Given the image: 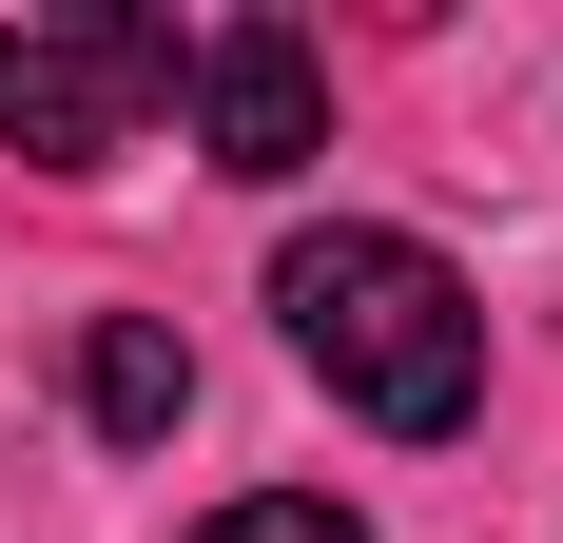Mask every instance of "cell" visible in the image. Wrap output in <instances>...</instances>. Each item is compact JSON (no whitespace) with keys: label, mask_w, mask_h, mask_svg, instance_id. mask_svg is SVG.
<instances>
[{"label":"cell","mask_w":563,"mask_h":543,"mask_svg":"<svg viewBox=\"0 0 563 543\" xmlns=\"http://www.w3.org/2000/svg\"><path fill=\"white\" fill-rule=\"evenodd\" d=\"M175 20H136V0H58V20H0V136L40 175H98V156H136V117L175 98Z\"/></svg>","instance_id":"7a4b0ae2"},{"label":"cell","mask_w":563,"mask_h":543,"mask_svg":"<svg viewBox=\"0 0 563 543\" xmlns=\"http://www.w3.org/2000/svg\"><path fill=\"white\" fill-rule=\"evenodd\" d=\"M175 78H195V136H214V175H253V195L331 156V58L291 40V20H214Z\"/></svg>","instance_id":"3957f363"},{"label":"cell","mask_w":563,"mask_h":543,"mask_svg":"<svg viewBox=\"0 0 563 543\" xmlns=\"http://www.w3.org/2000/svg\"><path fill=\"white\" fill-rule=\"evenodd\" d=\"M195 543H369V524H350V505H311V486H253V505H214Z\"/></svg>","instance_id":"5b68a950"},{"label":"cell","mask_w":563,"mask_h":543,"mask_svg":"<svg viewBox=\"0 0 563 543\" xmlns=\"http://www.w3.org/2000/svg\"><path fill=\"white\" fill-rule=\"evenodd\" d=\"M273 311H291V350H311L389 446H448L466 408H486V311H466V272L428 253V233H350V214L291 233Z\"/></svg>","instance_id":"6da1fadb"},{"label":"cell","mask_w":563,"mask_h":543,"mask_svg":"<svg viewBox=\"0 0 563 543\" xmlns=\"http://www.w3.org/2000/svg\"><path fill=\"white\" fill-rule=\"evenodd\" d=\"M175 408H195V350H175L156 311H98V330H78V428H98V446H175Z\"/></svg>","instance_id":"277c9868"}]
</instances>
